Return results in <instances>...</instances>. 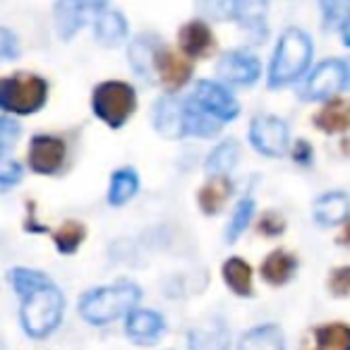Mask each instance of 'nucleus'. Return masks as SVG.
<instances>
[{
    "mask_svg": "<svg viewBox=\"0 0 350 350\" xmlns=\"http://www.w3.org/2000/svg\"><path fill=\"white\" fill-rule=\"evenodd\" d=\"M60 314H63V295L55 286H46L25 297L22 324L29 336H46L58 326Z\"/></svg>",
    "mask_w": 350,
    "mask_h": 350,
    "instance_id": "3",
    "label": "nucleus"
},
{
    "mask_svg": "<svg viewBox=\"0 0 350 350\" xmlns=\"http://www.w3.org/2000/svg\"><path fill=\"white\" fill-rule=\"evenodd\" d=\"M233 17L247 34H252L257 41L267 34V8L269 0H233Z\"/></svg>",
    "mask_w": 350,
    "mask_h": 350,
    "instance_id": "12",
    "label": "nucleus"
},
{
    "mask_svg": "<svg viewBox=\"0 0 350 350\" xmlns=\"http://www.w3.org/2000/svg\"><path fill=\"white\" fill-rule=\"evenodd\" d=\"M17 137H20V125L12 122L10 118H3V120H0V144H3V151L10 149Z\"/></svg>",
    "mask_w": 350,
    "mask_h": 350,
    "instance_id": "38",
    "label": "nucleus"
},
{
    "mask_svg": "<svg viewBox=\"0 0 350 350\" xmlns=\"http://www.w3.org/2000/svg\"><path fill=\"white\" fill-rule=\"evenodd\" d=\"M65 163V142L58 137L36 135L29 146V165L41 175L58 173Z\"/></svg>",
    "mask_w": 350,
    "mask_h": 350,
    "instance_id": "8",
    "label": "nucleus"
},
{
    "mask_svg": "<svg viewBox=\"0 0 350 350\" xmlns=\"http://www.w3.org/2000/svg\"><path fill=\"white\" fill-rule=\"evenodd\" d=\"M94 31H96L98 44L106 46V49H113L127 36V22L120 12H103V15H98Z\"/></svg>",
    "mask_w": 350,
    "mask_h": 350,
    "instance_id": "22",
    "label": "nucleus"
},
{
    "mask_svg": "<svg viewBox=\"0 0 350 350\" xmlns=\"http://www.w3.org/2000/svg\"><path fill=\"white\" fill-rule=\"evenodd\" d=\"M240 350H283V336L278 326H259L245 334Z\"/></svg>",
    "mask_w": 350,
    "mask_h": 350,
    "instance_id": "25",
    "label": "nucleus"
},
{
    "mask_svg": "<svg viewBox=\"0 0 350 350\" xmlns=\"http://www.w3.org/2000/svg\"><path fill=\"white\" fill-rule=\"evenodd\" d=\"M127 334H130L132 340L146 345L154 343V340L161 338L163 334V319L156 312H146V310H135L127 317Z\"/></svg>",
    "mask_w": 350,
    "mask_h": 350,
    "instance_id": "14",
    "label": "nucleus"
},
{
    "mask_svg": "<svg viewBox=\"0 0 350 350\" xmlns=\"http://www.w3.org/2000/svg\"><path fill=\"white\" fill-rule=\"evenodd\" d=\"M89 8L84 0H58L55 3V29H58L60 39L70 41L75 31L84 27L89 17Z\"/></svg>",
    "mask_w": 350,
    "mask_h": 350,
    "instance_id": "13",
    "label": "nucleus"
},
{
    "mask_svg": "<svg viewBox=\"0 0 350 350\" xmlns=\"http://www.w3.org/2000/svg\"><path fill=\"white\" fill-rule=\"evenodd\" d=\"M180 49L190 58H204L214 49V34L204 22H187L180 29Z\"/></svg>",
    "mask_w": 350,
    "mask_h": 350,
    "instance_id": "19",
    "label": "nucleus"
},
{
    "mask_svg": "<svg viewBox=\"0 0 350 350\" xmlns=\"http://www.w3.org/2000/svg\"><path fill=\"white\" fill-rule=\"evenodd\" d=\"M219 127H221L219 118L206 113L195 98L185 101V135L214 137V135H219Z\"/></svg>",
    "mask_w": 350,
    "mask_h": 350,
    "instance_id": "20",
    "label": "nucleus"
},
{
    "mask_svg": "<svg viewBox=\"0 0 350 350\" xmlns=\"http://www.w3.org/2000/svg\"><path fill=\"white\" fill-rule=\"evenodd\" d=\"M252 211H254V202L250 200V197H245V200L238 202V206H235V211H233V219H230L228 233H226V240H228V243L238 240L240 233L247 228L250 219H252Z\"/></svg>",
    "mask_w": 350,
    "mask_h": 350,
    "instance_id": "33",
    "label": "nucleus"
},
{
    "mask_svg": "<svg viewBox=\"0 0 350 350\" xmlns=\"http://www.w3.org/2000/svg\"><path fill=\"white\" fill-rule=\"evenodd\" d=\"M195 98L206 113H211L214 118H219L221 122L226 120H235L238 118V101L226 92L221 84L216 82H200L195 89Z\"/></svg>",
    "mask_w": 350,
    "mask_h": 350,
    "instance_id": "9",
    "label": "nucleus"
},
{
    "mask_svg": "<svg viewBox=\"0 0 350 350\" xmlns=\"http://www.w3.org/2000/svg\"><path fill=\"white\" fill-rule=\"evenodd\" d=\"M154 125L163 137H183L185 135V103L175 96L159 98L154 108Z\"/></svg>",
    "mask_w": 350,
    "mask_h": 350,
    "instance_id": "11",
    "label": "nucleus"
},
{
    "mask_svg": "<svg viewBox=\"0 0 350 350\" xmlns=\"http://www.w3.org/2000/svg\"><path fill=\"white\" fill-rule=\"evenodd\" d=\"M224 278L230 288H233L238 295L247 297L252 295V269H250L247 262L233 257L224 264Z\"/></svg>",
    "mask_w": 350,
    "mask_h": 350,
    "instance_id": "27",
    "label": "nucleus"
},
{
    "mask_svg": "<svg viewBox=\"0 0 350 350\" xmlns=\"http://www.w3.org/2000/svg\"><path fill=\"white\" fill-rule=\"evenodd\" d=\"M329 286H331V293H334V295H340V297L350 295V267L336 269V271L331 273Z\"/></svg>",
    "mask_w": 350,
    "mask_h": 350,
    "instance_id": "35",
    "label": "nucleus"
},
{
    "mask_svg": "<svg viewBox=\"0 0 350 350\" xmlns=\"http://www.w3.org/2000/svg\"><path fill=\"white\" fill-rule=\"evenodd\" d=\"M94 113L101 118L106 125L111 127H122L130 116L135 113L137 98L130 84L125 82H103L94 89L92 98Z\"/></svg>",
    "mask_w": 350,
    "mask_h": 350,
    "instance_id": "5",
    "label": "nucleus"
},
{
    "mask_svg": "<svg viewBox=\"0 0 350 350\" xmlns=\"http://www.w3.org/2000/svg\"><path fill=\"white\" fill-rule=\"evenodd\" d=\"M343 243H345V245H350V226L345 228V233H343Z\"/></svg>",
    "mask_w": 350,
    "mask_h": 350,
    "instance_id": "42",
    "label": "nucleus"
},
{
    "mask_svg": "<svg viewBox=\"0 0 350 350\" xmlns=\"http://www.w3.org/2000/svg\"><path fill=\"white\" fill-rule=\"evenodd\" d=\"M139 180H137V173L132 168H122L118 173H113L111 178V192H108V202L113 206H122L125 202H130L135 197Z\"/></svg>",
    "mask_w": 350,
    "mask_h": 350,
    "instance_id": "26",
    "label": "nucleus"
},
{
    "mask_svg": "<svg viewBox=\"0 0 350 350\" xmlns=\"http://www.w3.org/2000/svg\"><path fill=\"white\" fill-rule=\"evenodd\" d=\"M321 15H324L326 29H336L350 22V0H319Z\"/></svg>",
    "mask_w": 350,
    "mask_h": 350,
    "instance_id": "31",
    "label": "nucleus"
},
{
    "mask_svg": "<svg viewBox=\"0 0 350 350\" xmlns=\"http://www.w3.org/2000/svg\"><path fill=\"white\" fill-rule=\"evenodd\" d=\"M238 159H240V146L235 144L233 139L224 142V144L216 146L209 159H206V173H209L211 178H226V175L235 168Z\"/></svg>",
    "mask_w": 350,
    "mask_h": 350,
    "instance_id": "23",
    "label": "nucleus"
},
{
    "mask_svg": "<svg viewBox=\"0 0 350 350\" xmlns=\"http://www.w3.org/2000/svg\"><path fill=\"white\" fill-rule=\"evenodd\" d=\"M228 343H230L228 329L219 319H211L206 324L197 326L195 331H190L192 350H228Z\"/></svg>",
    "mask_w": 350,
    "mask_h": 350,
    "instance_id": "17",
    "label": "nucleus"
},
{
    "mask_svg": "<svg viewBox=\"0 0 350 350\" xmlns=\"http://www.w3.org/2000/svg\"><path fill=\"white\" fill-rule=\"evenodd\" d=\"M350 84V65L343 60H324L317 65V70L310 75V79L302 87V98L305 101H321Z\"/></svg>",
    "mask_w": 350,
    "mask_h": 350,
    "instance_id": "6",
    "label": "nucleus"
},
{
    "mask_svg": "<svg viewBox=\"0 0 350 350\" xmlns=\"http://www.w3.org/2000/svg\"><path fill=\"white\" fill-rule=\"evenodd\" d=\"M84 235H87V230H84L82 224H77V221H65L58 228V233H55V245H58L60 252L70 254L82 245Z\"/></svg>",
    "mask_w": 350,
    "mask_h": 350,
    "instance_id": "32",
    "label": "nucleus"
},
{
    "mask_svg": "<svg viewBox=\"0 0 350 350\" xmlns=\"http://www.w3.org/2000/svg\"><path fill=\"white\" fill-rule=\"evenodd\" d=\"M219 75L233 87H250L259 79V60L245 51H230L219 60Z\"/></svg>",
    "mask_w": 350,
    "mask_h": 350,
    "instance_id": "10",
    "label": "nucleus"
},
{
    "mask_svg": "<svg viewBox=\"0 0 350 350\" xmlns=\"http://www.w3.org/2000/svg\"><path fill=\"white\" fill-rule=\"evenodd\" d=\"M283 228H286V221H283L281 214H276V211H269V214H264V219L259 221V233L262 235H281Z\"/></svg>",
    "mask_w": 350,
    "mask_h": 350,
    "instance_id": "36",
    "label": "nucleus"
},
{
    "mask_svg": "<svg viewBox=\"0 0 350 350\" xmlns=\"http://www.w3.org/2000/svg\"><path fill=\"white\" fill-rule=\"evenodd\" d=\"M310 144L307 142H297V154H295V159L300 161V163H305V161H310Z\"/></svg>",
    "mask_w": 350,
    "mask_h": 350,
    "instance_id": "39",
    "label": "nucleus"
},
{
    "mask_svg": "<svg viewBox=\"0 0 350 350\" xmlns=\"http://www.w3.org/2000/svg\"><path fill=\"white\" fill-rule=\"evenodd\" d=\"M22 178V165L15 163V161H3V165H0V187L3 190H10L15 183H20Z\"/></svg>",
    "mask_w": 350,
    "mask_h": 350,
    "instance_id": "34",
    "label": "nucleus"
},
{
    "mask_svg": "<svg viewBox=\"0 0 350 350\" xmlns=\"http://www.w3.org/2000/svg\"><path fill=\"white\" fill-rule=\"evenodd\" d=\"M84 3H87V8L89 10H101L103 5H106V0H84Z\"/></svg>",
    "mask_w": 350,
    "mask_h": 350,
    "instance_id": "40",
    "label": "nucleus"
},
{
    "mask_svg": "<svg viewBox=\"0 0 350 350\" xmlns=\"http://www.w3.org/2000/svg\"><path fill=\"white\" fill-rule=\"evenodd\" d=\"M46 82L36 75H12L0 84V106L8 113L31 116L46 103Z\"/></svg>",
    "mask_w": 350,
    "mask_h": 350,
    "instance_id": "4",
    "label": "nucleus"
},
{
    "mask_svg": "<svg viewBox=\"0 0 350 350\" xmlns=\"http://www.w3.org/2000/svg\"><path fill=\"white\" fill-rule=\"evenodd\" d=\"M312 60V41L305 31L288 29L281 36L276 46V53L269 70V84L271 87H283V84L297 79L307 70Z\"/></svg>",
    "mask_w": 350,
    "mask_h": 350,
    "instance_id": "2",
    "label": "nucleus"
},
{
    "mask_svg": "<svg viewBox=\"0 0 350 350\" xmlns=\"http://www.w3.org/2000/svg\"><path fill=\"white\" fill-rule=\"evenodd\" d=\"M314 125L319 127L321 132H329V135L348 132L350 130V101H343V98L329 101L314 116Z\"/></svg>",
    "mask_w": 350,
    "mask_h": 350,
    "instance_id": "18",
    "label": "nucleus"
},
{
    "mask_svg": "<svg viewBox=\"0 0 350 350\" xmlns=\"http://www.w3.org/2000/svg\"><path fill=\"white\" fill-rule=\"evenodd\" d=\"M137 302H139V288L132 283H116L87 293L79 302V312L92 324H106L127 312H135Z\"/></svg>",
    "mask_w": 350,
    "mask_h": 350,
    "instance_id": "1",
    "label": "nucleus"
},
{
    "mask_svg": "<svg viewBox=\"0 0 350 350\" xmlns=\"http://www.w3.org/2000/svg\"><path fill=\"white\" fill-rule=\"evenodd\" d=\"M317 345H319V350H350V326H319L317 329Z\"/></svg>",
    "mask_w": 350,
    "mask_h": 350,
    "instance_id": "29",
    "label": "nucleus"
},
{
    "mask_svg": "<svg viewBox=\"0 0 350 350\" xmlns=\"http://www.w3.org/2000/svg\"><path fill=\"white\" fill-rule=\"evenodd\" d=\"M250 142L264 156H283L288 149V125L278 118L259 116L250 127Z\"/></svg>",
    "mask_w": 350,
    "mask_h": 350,
    "instance_id": "7",
    "label": "nucleus"
},
{
    "mask_svg": "<svg viewBox=\"0 0 350 350\" xmlns=\"http://www.w3.org/2000/svg\"><path fill=\"white\" fill-rule=\"evenodd\" d=\"M350 211V200L343 192H329L314 202V221L319 226H338Z\"/></svg>",
    "mask_w": 350,
    "mask_h": 350,
    "instance_id": "16",
    "label": "nucleus"
},
{
    "mask_svg": "<svg viewBox=\"0 0 350 350\" xmlns=\"http://www.w3.org/2000/svg\"><path fill=\"white\" fill-rule=\"evenodd\" d=\"M156 70H159L161 79L168 89H180L183 84L190 79L192 63L187 58L170 51H159V60H156Z\"/></svg>",
    "mask_w": 350,
    "mask_h": 350,
    "instance_id": "15",
    "label": "nucleus"
},
{
    "mask_svg": "<svg viewBox=\"0 0 350 350\" xmlns=\"http://www.w3.org/2000/svg\"><path fill=\"white\" fill-rule=\"evenodd\" d=\"M0 53L5 60H12L20 55V44L10 29H0Z\"/></svg>",
    "mask_w": 350,
    "mask_h": 350,
    "instance_id": "37",
    "label": "nucleus"
},
{
    "mask_svg": "<svg viewBox=\"0 0 350 350\" xmlns=\"http://www.w3.org/2000/svg\"><path fill=\"white\" fill-rule=\"evenodd\" d=\"M230 195V183L226 178H211V183H206L200 192V206L204 214H219L221 206L226 204Z\"/></svg>",
    "mask_w": 350,
    "mask_h": 350,
    "instance_id": "28",
    "label": "nucleus"
},
{
    "mask_svg": "<svg viewBox=\"0 0 350 350\" xmlns=\"http://www.w3.org/2000/svg\"><path fill=\"white\" fill-rule=\"evenodd\" d=\"M156 46H159V41H156L154 36H139V39L130 46V65L142 79H149L151 70L156 68V60H159Z\"/></svg>",
    "mask_w": 350,
    "mask_h": 350,
    "instance_id": "21",
    "label": "nucleus"
},
{
    "mask_svg": "<svg viewBox=\"0 0 350 350\" xmlns=\"http://www.w3.org/2000/svg\"><path fill=\"white\" fill-rule=\"evenodd\" d=\"M10 281L15 286V291L20 293L22 297L31 295V293L41 291V288L51 286V281L39 271H31V269H12L10 271Z\"/></svg>",
    "mask_w": 350,
    "mask_h": 350,
    "instance_id": "30",
    "label": "nucleus"
},
{
    "mask_svg": "<svg viewBox=\"0 0 350 350\" xmlns=\"http://www.w3.org/2000/svg\"><path fill=\"white\" fill-rule=\"evenodd\" d=\"M343 44H348V46H350V22L343 27Z\"/></svg>",
    "mask_w": 350,
    "mask_h": 350,
    "instance_id": "41",
    "label": "nucleus"
},
{
    "mask_svg": "<svg viewBox=\"0 0 350 350\" xmlns=\"http://www.w3.org/2000/svg\"><path fill=\"white\" fill-rule=\"evenodd\" d=\"M293 271H295V259H293L288 252H283V250L271 252L262 264L264 281L273 283V286H281V283H286L288 278L293 276Z\"/></svg>",
    "mask_w": 350,
    "mask_h": 350,
    "instance_id": "24",
    "label": "nucleus"
}]
</instances>
